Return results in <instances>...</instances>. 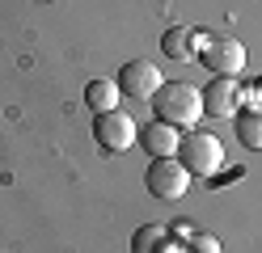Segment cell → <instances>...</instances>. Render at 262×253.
<instances>
[{"label":"cell","mask_w":262,"mask_h":253,"mask_svg":"<svg viewBox=\"0 0 262 253\" xmlns=\"http://www.w3.org/2000/svg\"><path fill=\"white\" fill-rule=\"evenodd\" d=\"M152 110H157L161 123H169V127H194L199 114H203V97L186 80H165L152 93Z\"/></svg>","instance_id":"1"},{"label":"cell","mask_w":262,"mask_h":253,"mask_svg":"<svg viewBox=\"0 0 262 253\" xmlns=\"http://www.w3.org/2000/svg\"><path fill=\"white\" fill-rule=\"evenodd\" d=\"M194 63H203L211 76H237L245 67V47H241V38H233V34L211 30V34H203V47H199V59Z\"/></svg>","instance_id":"3"},{"label":"cell","mask_w":262,"mask_h":253,"mask_svg":"<svg viewBox=\"0 0 262 253\" xmlns=\"http://www.w3.org/2000/svg\"><path fill=\"white\" fill-rule=\"evenodd\" d=\"M233 127H237V140H241V148L262 152V106L237 110V114H233Z\"/></svg>","instance_id":"11"},{"label":"cell","mask_w":262,"mask_h":253,"mask_svg":"<svg viewBox=\"0 0 262 253\" xmlns=\"http://www.w3.org/2000/svg\"><path fill=\"white\" fill-rule=\"evenodd\" d=\"M136 135H140V123L131 114H123V110H106V114H97V123H93V140H97V148H106L110 156L114 152H127L136 144Z\"/></svg>","instance_id":"6"},{"label":"cell","mask_w":262,"mask_h":253,"mask_svg":"<svg viewBox=\"0 0 262 253\" xmlns=\"http://www.w3.org/2000/svg\"><path fill=\"white\" fill-rule=\"evenodd\" d=\"M178 160L186 165L190 177H216L220 165H224V148L211 131H186L182 140H178Z\"/></svg>","instance_id":"2"},{"label":"cell","mask_w":262,"mask_h":253,"mask_svg":"<svg viewBox=\"0 0 262 253\" xmlns=\"http://www.w3.org/2000/svg\"><path fill=\"white\" fill-rule=\"evenodd\" d=\"M182 253H220V241L211 232H190L182 236Z\"/></svg>","instance_id":"13"},{"label":"cell","mask_w":262,"mask_h":253,"mask_svg":"<svg viewBox=\"0 0 262 253\" xmlns=\"http://www.w3.org/2000/svg\"><path fill=\"white\" fill-rule=\"evenodd\" d=\"M144 186H148L152 198H182L190 190V173L178 156H157L144 173Z\"/></svg>","instance_id":"4"},{"label":"cell","mask_w":262,"mask_h":253,"mask_svg":"<svg viewBox=\"0 0 262 253\" xmlns=\"http://www.w3.org/2000/svg\"><path fill=\"white\" fill-rule=\"evenodd\" d=\"M254 89H258V97H262V76H258V84H254Z\"/></svg>","instance_id":"14"},{"label":"cell","mask_w":262,"mask_h":253,"mask_svg":"<svg viewBox=\"0 0 262 253\" xmlns=\"http://www.w3.org/2000/svg\"><path fill=\"white\" fill-rule=\"evenodd\" d=\"M199 97H203L207 118H233L241 110V101H245V89L237 84V76H211L199 89Z\"/></svg>","instance_id":"7"},{"label":"cell","mask_w":262,"mask_h":253,"mask_svg":"<svg viewBox=\"0 0 262 253\" xmlns=\"http://www.w3.org/2000/svg\"><path fill=\"white\" fill-rule=\"evenodd\" d=\"M203 34L207 30H194V26H173L165 38H161V51L178 63H194L199 59V47H203Z\"/></svg>","instance_id":"8"},{"label":"cell","mask_w":262,"mask_h":253,"mask_svg":"<svg viewBox=\"0 0 262 253\" xmlns=\"http://www.w3.org/2000/svg\"><path fill=\"white\" fill-rule=\"evenodd\" d=\"M173 241V228L169 224H144L131 232V253H165Z\"/></svg>","instance_id":"10"},{"label":"cell","mask_w":262,"mask_h":253,"mask_svg":"<svg viewBox=\"0 0 262 253\" xmlns=\"http://www.w3.org/2000/svg\"><path fill=\"white\" fill-rule=\"evenodd\" d=\"M114 84H119L123 97H136V101H152V93L165 84V76H161V67L152 59H127L119 67V76H114Z\"/></svg>","instance_id":"5"},{"label":"cell","mask_w":262,"mask_h":253,"mask_svg":"<svg viewBox=\"0 0 262 253\" xmlns=\"http://www.w3.org/2000/svg\"><path fill=\"white\" fill-rule=\"evenodd\" d=\"M178 140H182V135H178V127L161 123V118H152V123L140 127V135H136V144L148 152L152 160H157V156H173V152H178Z\"/></svg>","instance_id":"9"},{"label":"cell","mask_w":262,"mask_h":253,"mask_svg":"<svg viewBox=\"0 0 262 253\" xmlns=\"http://www.w3.org/2000/svg\"><path fill=\"white\" fill-rule=\"evenodd\" d=\"M119 84L114 80H89V89H85V106L93 114H106V110H119Z\"/></svg>","instance_id":"12"}]
</instances>
